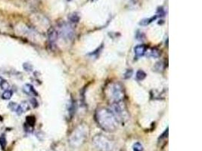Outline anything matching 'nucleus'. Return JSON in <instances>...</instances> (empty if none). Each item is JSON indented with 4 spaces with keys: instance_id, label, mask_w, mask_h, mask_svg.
<instances>
[{
    "instance_id": "f8f14e48",
    "label": "nucleus",
    "mask_w": 202,
    "mask_h": 151,
    "mask_svg": "<svg viewBox=\"0 0 202 151\" xmlns=\"http://www.w3.org/2000/svg\"><path fill=\"white\" fill-rule=\"evenodd\" d=\"M13 92L11 90H5L3 94L2 95V98L4 99V100H9L11 99V98L12 97Z\"/></svg>"
},
{
    "instance_id": "412c9836",
    "label": "nucleus",
    "mask_w": 202,
    "mask_h": 151,
    "mask_svg": "<svg viewBox=\"0 0 202 151\" xmlns=\"http://www.w3.org/2000/svg\"><path fill=\"white\" fill-rule=\"evenodd\" d=\"M132 75H133V70H132L131 69H129V70H126V72L125 73V74H124V76H125V78H126V79L130 78V77L132 76Z\"/></svg>"
},
{
    "instance_id": "2eb2a0df",
    "label": "nucleus",
    "mask_w": 202,
    "mask_h": 151,
    "mask_svg": "<svg viewBox=\"0 0 202 151\" xmlns=\"http://www.w3.org/2000/svg\"><path fill=\"white\" fill-rule=\"evenodd\" d=\"M133 151H143V146L142 145L141 143L136 142L133 144Z\"/></svg>"
},
{
    "instance_id": "39448f33",
    "label": "nucleus",
    "mask_w": 202,
    "mask_h": 151,
    "mask_svg": "<svg viewBox=\"0 0 202 151\" xmlns=\"http://www.w3.org/2000/svg\"><path fill=\"white\" fill-rule=\"evenodd\" d=\"M57 30L58 33V36H60L65 41H70L74 37V30L71 25L67 23H62L59 26L58 30Z\"/></svg>"
},
{
    "instance_id": "f03ea898",
    "label": "nucleus",
    "mask_w": 202,
    "mask_h": 151,
    "mask_svg": "<svg viewBox=\"0 0 202 151\" xmlns=\"http://www.w3.org/2000/svg\"><path fill=\"white\" fill-rule=\"evenodd\" d=\"M88 126L85 124H80L73 131V132L70 135L68 139L70 145L74 148L80 147L83 144H84L86 138H88Z\"/></svg>"
},
{
    "instance_id": "7ed1b4c3",
    "label": "nucleus",
    "mask_w": 202,
    "mask_h": 151,
    "mask_svg": "<svg viewBox=\"0 0 202 151\" xmlns=\"http://www.w3.org/2000/svg\"><path fill=\"white\" fill-rule=\"evenodd\" d=\"M107 95L111 103L124 101V90L123 86L119 82H113L107 88Z\"/></svg>"
},
{
    "instance_id": "f3484780",
    "label": "nucleus",
    "mask_w": 202,
    "mask_h": 151,
    "mask_svg": "<svg viewBox=\"0 0 202 151\" xmlns=\"http://www.w3.org/2000/svg\"><path fill=\"white\" fill-rule=\"evenodd\" d=\"M6 144H7V142H6L5 138L4 136L0 137V147H1V148H2V150H4V149L5 148Z\"/></svg>"
},
{
    "instance_id": "9d476101",
    "label": "nucleus",
    "mask_w": 202,
    "mask_h": 151,
    "mask_svg": "<svg viewBox=\"0 0 202 151\" xmlns=\"http://www.w3.org/2000/svg\"><path fill=\"white\" fill-rule=\"evenodd\" d=\"M157 15H154V16H152V17H149V18H145V19H143L142 21H141V22L139 23L140 25L142 26H147L149 24H151L152 22H153L154 21H155L157 19Z\"/></svg>"
},
{
    "instance_id": "20e7f679",
    "label": "nucleus",
    "mask_w": 202,
    "mask_h": 151,
    "mask_svg": "<svg viewBox=\"0 0 202 151\" xmlns=\"http://www.w3.org/2000/svg\"><path fill=\"white\" fill-rule=\"evenodd\" d=\"M95 147L99 151H111L113 148V143L103 135H97L92 139Z\"/></svg>"
},
{
    "instance_id": "aec40b11",
    "label": "nucleus",
    "mask_w": 202,
    "mask_h": 151,
    "mask_svg": "<svg viewBox=\"0 0 202 151\" xmlns=\"http://www.w3.org/2000/svg\"><path fill=\"white\" fill-rule=\"evenodd\" d=\"M150 55L152 57H154V58H157L159 56V51L157 50H156V49H152Z\"/></svg>"
},
{
    "instance_id": "6e6552de",
    "label": "nucleus",
    "mask_w": 202,
    "mask_h": 151,
    "mask_svg": "<svg viewBox=\"0 0 202 151\" xmlns=\"http://www.w3.org/2000/svg\"><path fill=\"white\" fill-rule=\"evenodd\" d=\"M134 52H135V55L137 58H140L142 57L146 52H147V47L145 45H136L134 49Z\"/></svg>"
},
{
    "instance_id": "dca6fc26",
    "label": "nucleus",
    "mask_w": 202,
    "mask_h": 151,
    "mask_svg": "<svg viewBox=\"0 0 202 151\" xmlns=\"http://www.w3.org/2000/svg\"><path fill=\"white\" fill-rule=\"evenodd\" d=\"M79 20H80V17L76 14H73L70 16V21L72 23H77L79 21Z\"/></svg>"
},
{
    "instance_id": "6ab92c4d",
    "label": "nucleus",
    "mask_w": 202,
    "mask_h": 151,
    "mask_svg": "<svg viewBox=\"0 0 202 151\" xmlns=\"http://www.w3.org/2000/svg\"><path fill=\"white\" fill-rule=\"evenodd\" d=\"M23 67H24V69L26 71H27V72H30V71H32V70H33L32 65H30V63H24V64H23Z\"/></svg>"
},
{
    "instance_id": "4468645a",
    "label": "nucleus",
    "mask_w": 202,
    "mask_h": 151,
    "mask_svg": "<svg viewBox=\"0 0 202 151\" xmlns=\"http://www.w3.org/2000/svg\"><path fill=\"white\" fill-rule=\"evenodd\" d=\"M145 77H146V73L143 70H139L137 71V73H136V79L138 80H140V81L143 80Z\"/></svg>"
},
{
    "instance_id": "9b49d317",
    "label": "nucleus",
    "mask_w": 202,
    "mask_h": 151,
    "mask_svg": "<svg viewBox=\"0 0 202 151\" xmlns=\"http://www.w3.org/2000/svg\"><path fill=\"white\" fill-rule=\"evenodd\" d=\"M35 122H36V119H35L34 116H29L27 117V119H26V123H25L27 126H30V127L32 128V127L34 126Z\"/></svg>"
},
{
    "instance_id": "4be33fe9",
    "label": "nucleus",
    "mask_w": 202,
    "mask_h": 151,
    "mask_svg": "<svg viewBox=\"0 0 202 151\" xmlns=\"http://www.w3.org/2000/svg\"><path fill=\"white\" fill-rule=\"evenodd\" d=\"M30 102L31 105H32L34 108L38 106V103H37V100H36L35 98H31V99L30 100Z\"/></svg>"
},
{
    "instance_id": "a211bd4d",
    "label": "nucleus",
    "mask_w": 202,
    "mask_h": 151,
    "mask_svg": "<svg viewBox=\"0 0 202 151\" xmlns=\"http://www.w3.org/2000/svg\"><path fill=\"white\" fill-rule=\"evenodd\" d=\"M18 104L17 103H14V102H11L9 104H8V107L11 109V110H12V111H16L17 110V107H18Z\"/></svg>"
},
{
    "instance_id": "1a4fd4ad",
    "label": "nucleus",
    "mask_w": 202,
    "mask_h": 151,
    "mask_svg": "<svg viewBox=\"0 0 202 151\" xmlns=\"http://www.w3.org/2000/svg\"><path fill=\"white\" fill-rule=\"evenodd\" d=\"M24 91L25 92L27 95H35L37 96V92L36 91V90L34 89L33 86L30 84H26L24 86V88H23Z\"/></svg>"
},
{
    "instance_id": "0eeeda50",
    "label": "nucleus",
    "mask_w": 202,
    "mask_h": 151,
    "mask_svg": "<svg viewBox=\"0 0 202 151\" xmlns=\"http://www.w3.org/2000/svg\"><path fill=\"white\" fill-rule=\"evenodd\" d=\"M58 30L53 27L50 28L48 31V40L49 42L50 46H54L57 42V39L58 37Z\"/></svg>"
},
{
    "instance_id": "ddd939ff",
    "label": "nucleus",
    "mask_w": 202,
    "mask_h": 151,
    "mask_svg": "<svg viewBox=\"0 0 202 151\" xmlns=\"http://www.w3.org/2000/svg\"><path fill=\"white\" fill-rule=\"evenodd\" d=\"M0 87L2 88V89H3L5 91L8 90L10 87L8 82L6 80H5L2 77H0Z\"/></svg>"
},
{
    "instance_id": "f257e3e1",
    "label": "nucleus",
    "mask_w": 202,
    "mask_h": 151,
    "mask_svg": "<svg viewBox=\"0 0 202 151\" xmlns=\"http://www.w3.org/2000/svg\"><path fill=\"white\" fill-rule=\"evenodd\" d=\"M95 119L99 126L105 131L111 132L118 128L119 120L111 109L101 107L96 110Z\"/></svg>"
},
{
    "instance_id": "423d86ee",
    "label": "nucleus",
    "mask_w": 202,
    "mask_h": 151,
    "mask_svg": "<svg viewBox=\"0 0 202 151\" xmlns=\"http://www.w3.org/2000/svg\"><path fill=\"white\" fill-rule=\"evenodd\" d=\"M111 111L114 113L118 120H123L126 118L127 110L124 101L111 103Z\"/></svg>"
}]
</instances>
